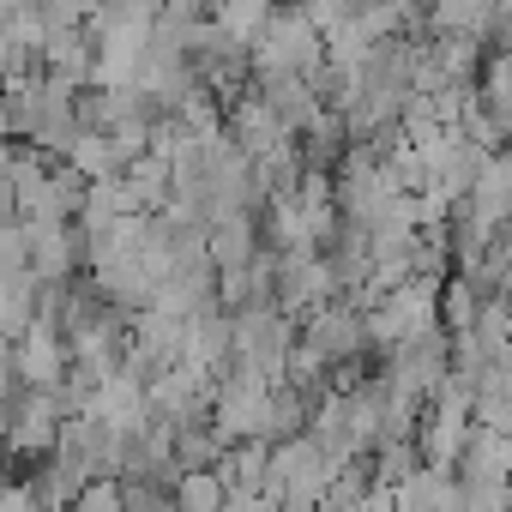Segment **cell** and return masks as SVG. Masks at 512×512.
Instances as JSON below:
<instances>
[{
  "label": "cell",
  "instance_id": "obj_1",
  "mask_svg": "<svg viewBox=\"0 0 512 512\" xmlns=\"http://www.w3.org/2000/svg\"><path fill=\"white\" fill-rule=\"evenodd\" d=\"M121 157V145H109V139H91V133H79L73 139V163L85 169V175H109V163Z\"/></svg>",
  "mask_w": 512,
  "mask_h": 512
},
{
  "label": "cell",
  "instance_id": "obj_2",
  "mask_svg": "<svg viewBox=\"0 0 512 512\" xmlns=\"http://www.w3.org/2000/svg\"><path fill=\"white\" fill-rule=\"evenodd\" d=\"M241 139H247V145L278 139V115H266V109H241Z\"/></svg>",
  "mask_w": 512,
  "mask_h": 512
},
{
  "label": "cell",
  "instance_id": "obj_3",
  "mask_svg": "<svg viewBox=\"0 0 512 512\" xmlns=\"http://www.w3.org/2000/svg\"><path fill=\"white\" fill-rule=\"evenodd\" d=\"M217 253H223V260H241V253H247V229L229 217V229H217Z\"/></svg>",
  "mask_w": 512,
  "mask_h": 512
},
{
  "label": "cell",
  "instance_id": "obj_4",
  "mask_svg": "<svg viewBox=\"0 0 512 512\" xmlns=\"http://www.w3.org/2000/svg\"><path fill=\"white\" fill-rule=\"evenodd\" d=\"M302 49H308V43H302V31H296V25H278V43H272V55H278V61H296Z\"/></svg>",
  "mask_w": 512,
  "mask_h": 512
},
{
  "label": "cell",
  "instance_id": "obj_5",
  "mask_svg": "<svg viewBox=\"0 0 512 512\" xmlns=\"http://www.w3.org/2000/svg\"><path fill=\"white\" fill-rule=\"evenodd\" d=\"M19 260H25V241H19L13 229H0V272H13Z\"/></svg>",
  "mask_w": 512,
  "mask_h": 512
},
{
  "label": "cell",
  "instance_id": "obj_6",
  "mask_svg": "<svg viewBox=\"0 0 512 512\" xmlns=\"http://www.w3.org/2000/svg\"><path fill=\"white\" fill-rule=\"evenodd\" d=\"M25 362H37V374H49V362H55V344H49V338L37 332V344L25 350Z\"/></svg>",
  "mask_w": 512,
  "mask_h": 512
},
{
  "label": "cell",
  "instance_id": "obj_7",
  "mask_svg": "<svg viewBox=\"0 0 512 512\" xmlns=\"http://www.w3.org/2000/svg\"><path fill=\"white\" fill-rule=\"evenodd\" d=\"M79 13H85V0H49V19H61V25L79 19Z\"/></svg>",
  "mask_w": 512,
  "mask_h": 512
},
{
  "label": "cell",
  "instance_id": "obj_8",
  "mask_svg": "<svg viewBox=\"0 0 512 512\" xmlns=\"http://www.w3.org/2000/svg\"><path fill=\"white\" fill-rule=\"evenodd\" d=\"M25 55H19V43H7V37H0V73H13Z\"/></svg>",
  "mask_w": 512,
  "mask_h": 512
}]
</instances>
